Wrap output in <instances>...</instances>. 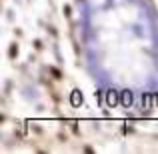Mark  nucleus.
<instances>
[{
	"label": "nucleus",
	"mask_w": 158,
	"mask_h": 154,
	"mask_svg": "<svg viewBox=\"0 0 158 154\" xmlns=\"http://www.w3.org/2000/svg\"><path fill=\"white\" fill-rule=\"evenodd\" d=\"M80 102H82V94L80 92H72V104H74V106H78Z\"/></svg>",
	"instance_id": "1"
},
{
	"label": "nucleus",
	"mask_w": 158,
	"mask_h": 154,
	"mask_svg": "<svg viewBox=\"0 0 158 154\" xmlns=\"http://www.w3.org/2000/svg\"><path fill=\"white\" fill-rule=\"evenodd\" d=\"M116 102V94L114 92H108V104H114Z\"/></svg>",
	"instance_id": "2"
},
{
	"label": "nucleus",
	"mask_w": 158,
	"mask_h": 154,
	"mask_svg": "<svg viewBox=\"0 0 158 154\" xmlns=\"http://www.w3.org/2000/svg\"><path fill=\"white\" fill-rule=\"evenodd\" d=\"M132 98H130V92H124V104H130Z\"/></svg>",
	"instance_id": "3"
}]
</instances>
